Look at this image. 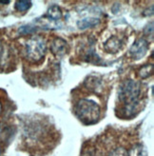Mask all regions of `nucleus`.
<instances>
[{
  "instance_id": "obj_1",
  "label": "nucleus",
  "mask_w": 154,
  "mask_h": 156,
  "mask_svg": "<svg viewBox=\"0 0 154 156\" xmlns=\"http://www.w3.org/2000/svg\"><path fill=\"white\" fill-rule=\"evenodd\" d=\"M141 85L137 81L128 79L123 82L118 90V98L122 105V111L128 115H132L140 103Z\"/></svg>"
},
{
  "instance_id": "obj_2",
  "label": "nucleus",
  "mask_w": 154,
  "mask_h": 156,
  "mask_svg": "<svg viewBox=\"0 0 154 156\" xmlns=\"http://www.w3.org/2000/svg\"><path fill=\"white\" fill-rule=\"evenodd\" d=\"M74 113L76 117L85 125L95 124L100 118V107L90 99H81L74 107Z\"/></svg>"
},
{
  "instance_id": "obj_3",
  "label": "nucleus",
  "mask_w": 154,
  "mask_h": 156,
  "mask_svg": "<svg viewBox=\"0 0 154 156\" xmlns=\"http://www.w3.org/2000/svg\"><path fill=\"white\" fill-rule=\"evenodd\" d=\"M47 51L46 40L41 36H33L27 41L26 53L27 57L33 62H38L44 58Z\"/></svg>"
},
{
  "instance_id": "obj_4",
  "label": "nucleus",
  "mask_w": 154,
  "mask_h": 156,
  "mask_svg": "<svg viewBox=\"0 0 154 156\" xmlns=\"http://www.w3.org/2000/svg\"><path fill=\"white\" fill-rule=\"evenodd\" d=\"M101 12L97 8H91L89 14L83 15L82 17L76 22V25L80 30H86L93 28L100 23L99 13Z\"/></svg>"
},
{
  "instance_id": "obj_5",
  "label": "nucleus",
  "mask_w": 154,
  "mask_h": 156,
  "mask_svg": "<svg viewBox=\"0 0 154 156\" xmlns=\"http://www.w3.org/2000/svg\"><path fill=\"white\" fill-rule=\"evenodd\" d=\"M149 50V42L145 38H139L129 49V54L133 59L139 60L145 55Z\"/></svg>"
},
{
  "instance_id": "obj_6",
  "label": "nucleus",
  "mask_w": 154,
  "mask_h": 156,
  "mask_svg": "<svg viewBox=\"0 0 154 156\" xmlns=\"http://www.w3.org/2000/svg\"><path fill=\"white\" fill-rule=\"evenodd\" d=\"M51 50L54 55H56L57 57H61L67 53L68 44L63 38H55L51 43Z\"/></svg>"
},
{
  "instance_id": "obj_7",
  "label": "nucleus",
  "mask_w": 154,
  "mask_h": 156,
  "mask_svg": "<svg viewBox=\"0 0 154 156\" xmlns=\"http://www.w3.org/2000/svg\"><path fill=\"white\" fill-rule=\"evenodd\" d=\"M46 16L48 17L49 20H51L52 22L59 21L61 18H62V12H61V9L57 5H52L51 7L49 8Z\"/></svg>"
},
{
  "instance_id": "obj_8",
  "label": "nucleus",
  "mask_w": 154,
  "mask_h": 156,
  "mask_svg": "<svg viewBox=\"0 0 154 156\" xmlns=\"http://www.w3.org/2000/svg\"><path fill=\"white\" fill-rule=\"evenodd\" d=\"M121 47V40L117 37H110L105 43V49L109 52H116Z\"/></svg>"
},
{
  "instance_id": "obj_9",
  "label": "nucleus",
  "mask_w": 154,
  "mask_h": 156,
  "mask_svg": "<svg viewBox=\"0 0 154 156\" xmlns=\"http://www.w3.org/2000/svg\"><path fill=\"white\" fill-rule=\"evenodd\" d=\"M128 156H149L148 151L141 145H136L128 152Z\"/></svg>"
},
{
  "instance_id": "obj_10",
  "label": "nucleus",
  "mask_w": 154,
  "mask_h": 156,
  "mask_svg": "<svg viewBox=\"0 0 154 156\" xmlns=\"http://www.w3.org/2000/svg\"><path fill=\"white\" fill-rule=\"evenodd\" d=\"M30 7H32V2L28 0H19L15 2V9L20 12H27Z\"/></svg>"
},
{
  "instance_id": "obj_11",
  "label": "nucleus",
  "mask_w": 154,
  "mask_h": 156,
  "mask_svg": "<svg viewBox=\"0 0 154 156\" xmlns=\"http://www.w3.org/2000/svg\"><path fill=\"white\" fill-rule=\"evenodd\" d=\"M153 73V66L152 65H145L144 67H142V69H140V76L142 78H147L149 76H150Z\"/></svg>"
},
{
  "instance_id": "obj_12",
  "label": "nucleus",
  "mask_w": 154,
  "mask_h": 156,
  "mask_svg": "<svg viewBox=\"0 0 154 156\" xmlns=\"http://www.w3.org/2000/svg\"><path fill=\"white\" fill-rule=\"evenodd\" d=\"M0 3H2V4H9L10 1H0Z\"/></svg>"
},
{
  "instance_id": "obj_13",
  "label": "nucleus",
  "mask_w": 154,
  "mask_h": 156,
  "mask_svg": "<svg viewBox=\"0 0 154 156\" xmlns=\"http://www.w3.org/2000/svg\"><path fill=\"white\" fill-rule=\"evenodd\" d=\"M2 112V106H1V103H0V113Z\"/></svg>"
},
{
  "instance_id": "obj_14",
  "label": "nucleus",
  "mask_w": 154,
  "mask_h": 156,
  "mask_svg": "<svg viewBox=\"0 0 154 156\" xmlns=\"http://www.w3.org/2000/svg\"><path fill=\"white\" fill-rule=\"evenodd\" d=\"M0 155H1V147H0Z\"/></svg>"
}]
</instances>
